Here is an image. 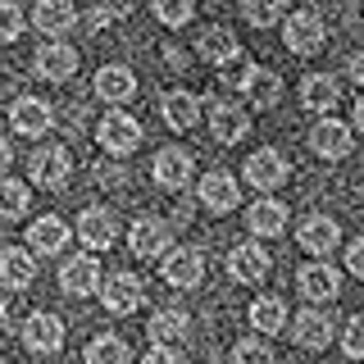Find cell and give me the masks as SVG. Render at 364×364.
Returning a JSON list of instances; mask_svg holds the SVG:
<instances>
[{
    "instance_id": "obj_1",
    "label": "cell",
    "mask_w": 364,
    "mask_h": 364,
    "mask_svg": "<svg viewBox=\"0 0 364 364\" xmlns=\"http://www.w3.org/2000/svg\"><path fill=\"white\" fill-rule=\"evenodd\" d=\"M96 141L105 146L109 155H132L136 146H141V123H136L132 114H123V109H109L105 119H100V128H96Z\"/></svg>"
},
{
    "instance_id": "obj_2",
    "label": "cell",
    "mask_w": 364,
    "mask_h": 364,
    "mask_svg": "<svg viewBox=\"0 0 364 364\" xmlns=\"http://www.w3.org/2000/svg\"><path fill=\"white\" fill-rule=\"evenodd\" d=\"M282 37H287L291 55H318L323 50L328 28H323V18H318L314 9H296V14L287 18V28H282Z\"/></svg>"
},
{
    "instance_id": "obj_3",
    "label": "cell",
    "mask_w": 364,
    "mask_h": 364,
    "mask_svg": "<svg viewBox=\"0 0 364 364\" xmlns=\"http://www.w3.org/2000/svg\"><path fill=\"white\" fill-rule=\"evenodd\" d=\"M68 173H73V159H68L64 146H41V151L32 155V182H37V187L64 191L68 187Z\"/></svg>"
},
{
    "instance_id": "obj_4",
    "label": "cell",
    "mask_w": 364,
    "mask_h": 364,
    "mask_svg": "<svg viewBox=\"0 0 364 364\" xmlns=\"http://www.w3.org/2000/svg\"><path fill=\"white\" fill-rule=\"evenodd\" d=\"M77 237H82L87 250H109L119 242V219H114L105 205H91V210L77 214Z\"/></svg>"
},
{
    "instance_id": "obj_5",
    "label": "cell",
    "mask_w": 364,
    "mask_h": 364,
    "mask_svg": "<svg viewBox=\"0 0 364 364\" xmlns=\"http://www.w3.org/2000/svg\"><path fill=\"white\" fill-rule=\"evenodd\" d=\"M246 182L264 196V191L282 187L287 182V159H282V151H273V146H264V151H255L246 159Z\"/></svg>"
},
{
    "instance_id": "obj_6",
    "label": "cell",
    "mask_w": 364,
    "mask_h": 364,
    "mask_svg": "<svg viewBox=\"0 0 364 364\" xmlns=\"http://www.w3.org/2000/svg\"><path fill=\"white\" fill-rule=\"evenodd\" d=\"M200 278H205V255H200V250L178 246V250L164 255V282H168V287L191 291V287H200Z\"/></svg>"
},
{
    "instance_id": "obj_7",
    "label": "cell",
    "mask_w": 364,
    "mask_h": 364,
    "mask_svg": "<svg viewBox=\"0 0 364 364\" xmlns=\"http://www.w3.org/2000/svg\"><path fill=\"white\" fill-rule=\"evenodd\" d=\"M32 282H37V259H32V250H23V246L0 250V287L14 296V291H28Z\"/></svg>"
},
{
    "instance_id": "obj_8",
    "label": "cell",
    "mask_w": 364,
    "mask_h": 364,
    "mask_svg": "<svg viewBox=\"0 0 364 364\" xmlns=\"http://www.w3.org/2000/svg\"><path fill=\"white\" fill-rule=\"evenodd\" d=\"M23 346L32 350V355H55V350L64 346V323L55 314H28V323H23Z\"/></svg>"
},
{
    "instance_id": "obj_9",
    "label": "cell",
    "mask_w": 364,
    "mask_h": 364,
    "mask_svg": "<svg viewBox=\"0 0 364 364\" xmlns=\"http://www.w3.org/2000/svg\"><path fill=\"white\" fill-rule=\"evenodd\" d=\"M210 132H214V141L237 146L250 132V114L242 105H232V100H214L210 105Z\"/></svg>"
},
{
    "instance_id": "obj_10",
    "label": "cell",
    "mask_w": 364,
    "mask_h": 364,
    "mask_svg": "<svg viewBox=\"0 0 364 364\" xmlns=\"http://www.w3.org/2000/svg\"><path fill=\"white\" fill-rule=\"evenodd\" d=\"M269 269H273V259H269V250L259 242H242V246H232V255H228V273H232L237 282H264Z\"/></svg>"
},
{
    "instance_id": "obj_11",
    "label": "cell",
    "mask_w": 364,
    "mask_h": 364,
    "mask_svg": "<svg viewBox=\"0 0 364 364\" xmlns=\"http://www.w3.org/2000/svg\"><path fill=\"white\" fill-rule=\"evenodd\" d=\"M60 287L68 296H91L100 291V259L96 255H68L60 269Z\"/></svg>"
},
{
    "instance_id": "obj_12",
    "label": "cell",
    "mask_w": 364,
    "mask_h": 364,
    "mask_svg": "<svg viewBox=\"0 0 364 364\" xmlns=\"http://www.w3.org/2000/svg\"><path fill=\"white\" fill-rule=\"evenodd\" d=\"M132 250L141 259H155V255H168V242H173V228H168L164 219H155V214H146V219L132 223Z\"/></svg>"
},
{
    "instance_id": "obj_13",
    "label": "cell",
    "mask_w": 364,
    "mask_h": 364,
    "mask_svg": "<svg viewBox=\"0 0 364 364\" xmlns=\"http://www.w3.org/2000/svg\"><path fill=\"white\" fill-rule=\"evenodd\" d=\"M100 301H105L109 314H132L141 305V278L136 273H109L105 287H100Z\"/></svg>"
},
{
    "instance_id": "obj_14",
    "label": "cell",
    "mask_w": 364,
    "mask_h": 364,
    "mask_svg": "<svg viewBox=\"0 0 364 364\" xmlns=\"http://www.w3.org/2000/svg\"><path fill=\"white\" fill-rule=\"evenodd\" d=\"M200 200H205V210H214V214H232L237 200H242V187H237L232 173L214 168V173L200 178Z\"/></svg>"
},
{
    "instance_id": "obj_15",
    "label": "cell",
    "mask_w": 364,
    "mask_h": 364,
    "mask_svg": "<svg viewBox=\"0 0 364 364\" xmlns=\"http://www.w3.org/2000/svg\"><path fill=\"white\" fill-rule=\"evenodd\" d=\"M32 64H37V77H46V82H64V77H73V68H77V50L68 41H46Z\"/></svg>"
},
{
    "instance_id": "obj_16",
    "label": "cell",
    "mask_w": 364,
    "mask_h": 364,
    "mask_svg": "<svg viewBox=\"0 0 364 364\" xmlns=\"http://www.w3.org/2000/svg\"><path fill=\"white\" fill-rule=\"evenodd\" d=\"M9 123H14V132H23V136H41V132H50L55 114L37 96H18L14 105H9Z\"/></svg>"
},
{
    "instance_id": "obj_17",
    "label": "cell",
    "mask_w": 364,
    "mask_h": 364,
    "mask_svg": "<svg viewBox=\"0 0 364 364\" xmlns=\"http://www.w3.org/2000/svg\"><path fill=\"white\" fill-rule=\"evenodd\" d=\"M310 146L318 159H346L350 155V128L337 119H318L310 128Z\"/></svg>"
},
{
    "instance_id": "obj_18",
    "label": "cell",
    "mask_w": 364,
    "mask_h": 364,
    "mask_svg": "<svg viewBox=\"0 0 364 364\" xmlns=\"http://www.w3.org/2000/svg\"><path fill=\"white\" fill-rule=\"evenodd\" d=\"M341 242V228L337 219H328V214H310V219L301 223V250L305 255H333Z\"/></svg>"
},
{
    "instance_id": "obj_19",
    "label": "cell",
    "mask_w": 364,
    "mask_h": 364,
    "mask_svg": "<svg viewBox=\"0 0 364 364\" xmlns=\"http://www.w3.org/2000/svg\"><path fill=\"white\" fill-rule=\"evenodd\" d=\"M159 109H164V123L173 132H191L196 128V119H200V96L196 91H164V100H159Z\"/></svg>"
},
{
    "instance_id": "obj_20",
    "label": "cell",
    "mask_w": 364,
    "mask_h": 364,
    "mask_svg": "<svg viewBox=\"0 0 364 364\" xmlns=\"http://www.w3.org/2000/svg\"><path fill=\"white\" fill-rule=\"evenodd\" d=\"M296 287H301L305 301H333V296L341 291V282H337V269L333 264L314 259V264H305L301 273H296Z\"/></svg>"
},
{
    "instance_id": "obj_21",
    "label": "cell",
    "mask_w": 364,
    "mask_h": 364,
    "mask_svg": "<svg viewBox=\"0 0 364 364\" xmlns=\"http://www.w3.org/2000/svg\"><path fill=\"white\" fill-rule=\"evenodd\" d=\"M333 328L337 323L323 310H301L296 323H291V337H296V346H305V350H323L328 341H333Z\"/></svg>"
},
{
    "instance_id": "obj_22",
    "label": "cell",
    "mask_w": 364,
    "mask_h": 364,
    "mask_svg": "<svg viewBox=\"0 0 364 364\" xmlns=\"http://www.w3.org/2000/svg\"><path fill=\"white\" fill-rule=\"evenodd\" d=\"M64 246H68V223L60 214H46V219H37L28 228V250L32 255H60Z\"/></svg>"
},
{
    "instance_id": "obj_23",
    "label": "cell",
    "mask_w": 364,
    "mask_h": 364,
    "mask_svg": "<svg viewBox=\"0 0 364 364\" xmlns=\"http://www.w3.org/2000/svg\"><path fill=\"white\" fill-rule=\"evenodd\" d=\"M155 182L164 191H178L191 182V155L182 151V146H164V151L155 155Z\"/></svg>"
},
{
    "instance_id": "obj_24",
    "label": "cell",
    "mask_w": 364,
    "mask_h": 364,
    "mask_svg": "<svg viewBox=\"0 0 364 364\" xmlns=\"http://www.w3.org/2000/svg\"><path fill=\"white\" fill-rule=\"evenodd\" d=\"M96 96L100 100H109V105H123V100H132L136 96V77H132V68H123V64H105L96 73Z\"/></svg>"
},
{
    "instance_id": "obj_25",
    "label": "cell",
    "mask_w": 364,
    "mask_h": 364,
    "mask_svg": "<svg viewBox=\"0 0 364 364\" xmlns=\"http://www.w3.org/2000/svg\"><path fill=\"white\" fill-rule=\"evenodd\" d=\"M146 333H151V346H178V341L191 333V318L168 305V310H155V314H151Z\"/></svg>"
},
{
    "instance_id": "obj_26",
    "label": "cell",
    "mask_w": 364,
    "mask_h": 364,
    "mask_svg": "<svg viewBox=\"0 0 364 364\" xmlns=\"http://www.w3.org/2000/svg\"><path fill=\"white\" fill-rule=\"evenodd\" d=\"M32 23H37L41 37H64V32L77 23V9L68 5V0H41L37 14H32Z\"/></svg>"
},
{
    "instance_id": "obj_27",
    "label": "cell",
    "mask_w": 364,
    "mask_h": 364,
    "mask_svg": "<svg viewBox=\"0 0 364 364\" xmlns=\"http://www.w3.org/2000/svg\"><path fill=\"white\" fill-rule=\"evenodd\" d=\"M246 223H250V232H255V237H278L282 228H287V205L273 200V196H264V200L250 205Z\"/></svg>"
},
{
    "instance_id": "obj_28",
    "label": "cell",
    "mask_w": 364,
    "mask_h": 364,
    "mask_svg": "<svg viewBox=\"0 0 364 364\" xmlns=\"http://www.w3.org/2000/svg\"><path fill=\"white\" fill-rule=\"evenodd\" d=\"M196 50H200V60H210V64H228V60H237V55H242V46H237V37L228 28H219V23H214V28H205L200 32V41H196Z\"/></svg>"
},
{
    "instance_id": "obj_29",
    "label": "cell",
    "mask_w": 364,
    "mask_h": 364,
    "mask_svg": "<svg viewBox=\"0 0 364 364\" xmlns=\"http://www.w3.org/2000/svg\"><path fill=\"white\" fill-rule=\"evenodd\" d=\"M341 100V82L337 77H328V73H310L301 82V105L305 109H333Z\"/></svg>"
},
{
    "instance_id": "obj_30",
    "label": "cell",
    "mask_w": 364,
    "mask_h": 364,
    "mask_svg": "<svg viewBox=\"0 0 364 364\" xmlns=\"http://www.w3.org/2000/svg\"><path fill=\"white\" fill-rule=\"evenodd\" d=\"M250 328H259L264 337L282 333V328H287V305H282L278 296H259V301L250 305Z\"/></svg>"
},
{
    "instance_id": "obj_31",
    "label": "cell",
    "mask_w": 364,
    "mask_h": 364,
    "mask_svg": "<svg viewBox=\"0 0 364 364\" xmlns=\"http://www.w3.org/2000/svg\"><path fill=\"white\" fill-rule=\"evenodd\" d=\"M246 100L255 109H273L282 100V77L273 73V68H255V77H250V87H246Z\"/></svg>"
},
{
    "instance_id": "obj_32",
    "label": "cell",
    "mask_w": 364,
    "mask_h": 364,
    "mask_svg": "<svg viewBox=\"0 0 364 364\" xmlns=\"http://www.w3.org/2000/svg\"><path fill=\"white\" fill-rule=\"evenodd\" d=\"M87 364H132V346L119 333H105L87 346Z\"/></svg>"
},
{
    "instance_id": "obj_33",
    "label": "cell",
    "mask_w": 364,
    "mask_h": 364,
    "mask_svg": "<svg viewBox=\"0 0 364 364\" xmlns=\"http://www.w3.org/2000/svg\"><path fill=\"white\" fill-rule=\"evenodd\" d=\"M32 205V191L23 187V182H0V219H18V214H28Z\"/></svg>"
},
{
    "instance_id": "obj_34",
    "label": "cell",
    "mask_w": 364,
    "mask_h": 364,
    "mask_svg": "<svg viewBox=\"0 0 364 364\" xmlns=\"http://www.w3.org/2000/svg\"><path fill=\"white\" fill-rule=\"evenodd\" d=\"M255 60H250V55H237V60H228L223 68H219V82L223 87H232V91H246L250 87V77H255Z\"/></svg>"
},
{
    "instance_id": "obj_35",
    "label": "cell",
    "mask_w": 364,
    "mask_h": 364,
    "mask_svg": "<svg viewBox=\"0 0 364 364\" xmlns=\"http://www.w3.org/2000/svg\"><path fill=\"white\" fill-rule=\"evenodd\" d=\"M232 364H278V360H273V350H269L264 337H246V341L232 346Z\"/></svg>"
},
{
    "instance_id": "obj_36",
    "label": "cell",
    "mask_w": 364,
    "mask_h": 364,
    "mask_svg": "<svg viewBox=\"0 0 364 364\" xmlns=\"http://www.w3.org/2000/svg\"><path fill=\"white\" fill-rule=\"evenodd\" d=\"M191 14H196L191 0H155V18L164 28H182V23H191Z\"/></svg>"
},
{
    "instance_id": "obj_37",
    "label": "cell",
    "mask_w": 364,
    "mask_h": 364,
    "mask_svg": "<svg viewBox=\"0 0 364 364\" xmlns=\"http://www.w3.org/2000/svg\"><path fill=\"white\" fill-rule=\"evenodd\" d=\"M282 5L278 0H246V23H255V28H269V23H278Z\"/></svg>"
},
{
    "instance_id": "obj_38",
    "label": "cell",
    "mask_w": 364,
    "mask_h": 364,
    "mask_svg": "<svg viewBox=\"0 0 364 364\" xmlns=\"http://www.w3.org/2000/svg\"><path fill=\"white\" fill-rule=\"evenodd\" d=\"M341 350H346L350 360H364V314H355L346 323V333H341Z\"/></svg>"
},
{
    "instance_id": "obj_39",
    "label": "cell",
    "mask_w": 364,
    "mask_h": 364,
    "mask_svg": "<svg viewBox=\"0 0 364 364\" xmlns=\"http://www.w3.org/2000/svg\"><path fill=\"white\" fill-rule=\"evenodd\" d=\"M18 37H23V14H18V5L0 0V41H18Z\"/></svg>"
},
{
    "instance_id": "obj_40",
    "label": "cell",
    "mask_w": 364,
    "mask_h": 364,
    "mask_svg": "<svg viewBox=\"0 0 364 364\" xmlns=\"http://www.w3.org/2000/svg\"><path fill=\"white\" fill-rule=\"evenodd\" d=\"M141 364H187V360H182V350H178V346H151Z\"/></svg>"
},
{
    "instance_id": "obj_41",
    "label": "cell",
    "mask_w": 364,
    "mask_h": 364,
    "mask_svg": "<svg viewBox=\"0 0 364 364\" xmlns=\"http://www.w3.org/2000/svg\"><path fill=\"white\" fill-rule=\"evenodd\" d=\"M346 269L355 273V278H364V237H355V242H350V250H346Z\"/></svg>"
},
{
    "instance_id": "obj_42",
    "label": "cell",
    "mask_w": 364,
    "mask_h": 364,
    "mask_svg": "<svg viewBox=\"0 0 364 364\" xmlns=\"http://www.w3.org/2000/svg\"><path fill=\"white\" fill-rule=\"evenodd\" d=\"M119 14H123V9H91V14H87V28H105V23L119 18Z\"/></svg>"
},
{
    "instance_id": "obj_43",
    "label": "cell",
    "mask_w": 364,
    "mask_h": 364,
    "mask_svg": "<svg viewBox=\"0 0 364 364\" xmlns=\"http://www.w3.org/2000/svg\"><path fill=\"white\" fill-rule=\"evenodd\" d=\"M350 77H355V82L364 87V50H355V55H350Z\"/></svg>"
},
{
    "instance_id": "obj_44",
    "label": "cell",
    "mask_w": 364,
    "mask_h": 364,
    "mask_svg": "<svg viewBox=\"0 0 364 364\" xmlns=\"http://www.w3.org/2000/svg\"><path fill=\"white\" fill-rule=\"evenodd\" d=\"M100 178H105V187H123V182H128L123 168H100Z\"/></svg>"
},
{
    "instance_id": "obj_45",
    "label": "cell",
    "mask_w": 364,
    "mask_h": 364,
    "mask_svg": "<svg viewBox=\"0 0 364 364\" xmlns=\"http://www.w3.org/2000/svg\"><path fill=\"white\" fill-rule=\"evenodd\" d=\"M9 159H14V146H9L5 136H0V173H5V168H9Z\"/></svg>"
},
{
    "instance_id": "obj_46",
    "label": "cell",
    "mask_w": 364,
    "mask_h": 364,
    "mask_svg": "<svg viewBox=\"0 0 364 364\" xmlns=\"http://www.w3.org/2000/svg\"><path fill=\"white\" fill-rule=\"evenodd\" d=\"M0 328H9V291H0Z\"/></svg>"
},
{
    "instance_id": "obj_47",
    "label": "cell",
    "mask_w": 364,
    "mask_h": 364,
    "mask_svg": "<svg viewBox=\"0 0 364 364\" xmlns=\"http://www.w3.org/2000/svg\"><path fill=\"white\" fill-rule=\"evenodd\" d=\"M355 128L364 132V100H360V105H355Z\"/></svg>"
},
{
    "instance_id": "obj_48",
    "label": "cell",
    "mask_w": 364,
    "mask_h": 364,
    "mask_svg": "<svg viewBox=\"0 0 364 364\" xmlns=\"http://www.w3.org/2000/svg\"><path fill=\"white\" fill-rule=\"evenodd\" d=\"M360 210H364V182H360Z\"/></svg>"
},
{
    "instance_id": "obj_49",
    "label": "cell",
    "mask_w": 364,
    "mask_h": 364,
    "mask_svg": "<svg viewBox=\"0 0 364 364\" xmlns=\"http://www.w3.org/2000/svg\"><path fill=\"white\" fill-rule=\"evenodd\" d=\"M0 364H5V360H0Z\"/></svg>"
}]
</instances>
